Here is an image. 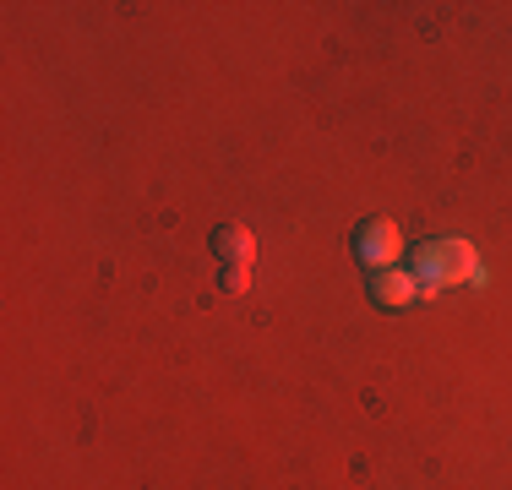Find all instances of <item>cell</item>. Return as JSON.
Returning a JSON list of instances; mask_svg holds the SVG:
<instances>
[{"label":"cell","instance_id":"obj_5","mask_svg":"<svg viewBox=\"0 0 512 490\" xmlns=\"http://www.w3.org/2000/svg\"><path fill=\"white\" fill-rule=\"evenodd\" d=\"M218 284L229 294H246L251 289V267H218Z\"/></svg>","mask_w":512,"mask_h":490},{"label":"cell","instance_id":"obj_2","mask_svg":"<svg viewBox=\"0 0 512 490\" xmlns=\"http://www.w3.org/2000/svg\"><path fill=\"white\" fill-rule=\"evenodd\" d=\"M398 256H404V235H398L393 218H365L355 229V262L365 273H382V267H398Z\"/></svg>","mask_w":512,"mask_h":490},{"label":"cell","instance_id":"obj_3","mask_svg":"<svg viewBox=\"0 0 512 490\" xmlns=\"http://www.w3.org/2000/svg\"><path fill=\"white\" fill-rule=\"evenodd\" d=\"M365 294H371L382 311H404V305L414 300V273L409 267H382V273H365Z\"/></svg>","mask_w":512,"mask_h":490},{"label":"cell","instance_id":"obj_1","mask_svg":"<svg viewBox=\"0 0 512 490\" xmlns=\"http://www.w3.org/2000/svg\"><path fill=\"white\" fill-rule=\"evenodd\" d=\"M409 273H414V289L431 300V294L453 289V284H474L485 289V267H480V251L458 235H436V240H420L409 251Z\"/></svg>","mask_w":512,"mask_h":490},{"label":"cell","instance_id":"obj_4","mask_svg":"<svg viewBox=\"0 0 512 490\" xmlns=\"http://www.w3.org/2000/svg\"><path fill=\"white\" fill-rule=\"evenodd\" d=\"M213 256H218V267H251L256 262V235L240 224L213 229Z\"/></svg>","mask_w":512,"mask_h":490}]
</instances>
